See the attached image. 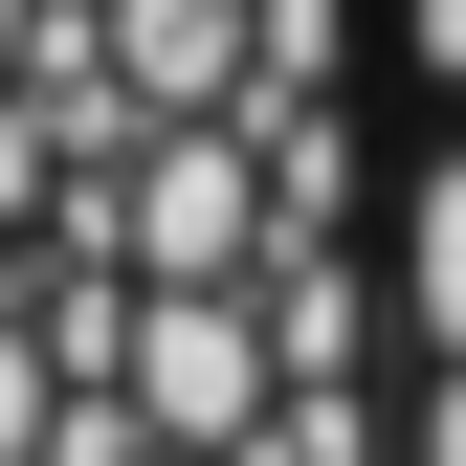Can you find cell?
Returning a JSON list of instances; mask_svg holds the SVG:
<instances>
[{"mask_svg":"<svg viewBox=\"0 0 466 466\" xmlns=\"http://www.w3.org/2000/svg\"><path fill=\"white\" fill-rule=\"evenodd\" d=\"M422 67H444V89H466V0H422Z\"/></svg>","mask_w":466,"mask_h":466,"instance_id":"obj_5","label":"cell"},{"mask_svg":"<svg viewBox=\"0 0 466 466\" xmlns=\"http://www.w3.org/2000/svg\"><path fill=\"white\" fill-rule=\"evenodd\" d=\"M111 400H134L156 444H245L289 400V333L245 311V289H134V356H111Z\"/></svg>","mask_w":466,"mask_h":466,"instance_id":"obj_1","label":"cell"},{"mask_svg":"<svg viewBox=\"0 0 466 466\" xmlns=\"http://www.w3.org/2000/svg\"><path fill=\"white\" fill-rule=\"evenodd\" d=\"M422 356H466V156L422 178Z\"/></svg>","mask_w":466,"mask_h":466,"instance_id":"obj_3","label":"cell"},{"mask_svg":"<svg viewBox=\"0 0 466 466\" xmlns=\"http://www.w3.org/2000/svg\"><path fill=\"white\" fill-rule=\"evenodd\" d=\"M422 466H466V356H444V400H422Z\"/></svg>","mask_w":466,"mask_h":466,"instance_id":"obj_4","label":"cell"},{"mask_svg":"<svg viewBox=\"0 0 466 466\" xmlns=\"http://www.w3.org/2000/svg\"><path fill=\"white\" fill-rule=\"evenodd\" d=\"M0 45H23V0H0Z\"/></svg>","mask_w":466,"mask_h":466,"instance_id":"obj_6","label":"cell"},{"mask_svg":"<svg viewBox=\"0 0 466 466\" xmlns=\"http://www.w3.org/2000/svg\"><path fill=\"white\" fill-rule=\"evenodd\" d=\"M245 245H267L245 134H222V111H178V134L134 156V289H245Z\"/></svg>","mask_w":466,"mask_h":466,"instance_id":"obj_2","label":"cell"}]
</instances>
